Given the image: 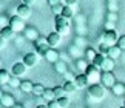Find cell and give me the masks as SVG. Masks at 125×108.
Instances as JSON below:
<instances>
[{
  "instance_id": "cell-1",
  "label": "cell",
  "mask_w": 125,
  "mask_h": 108,
  "mask_svg": "<svg viewBox=\"0 0 125 108\" xmlns=\"http://www.w3.org/2000/svg\"><path fill=\"white\" fill-rule=\"evenodd\" d=\"M54 28L60 36H65L70 31V19H65L63 16H57L54 19Z\"/></svg>"
},
{
  "instance_id": "cell-2",
  "label": "cell",
  "mask_w": 125,
  "mask_h": 108,
  "mask_svg": "<svg viewBox=\"0 0 125 108\" xmlns=\"http://www.w3.org/2000/svg\"><path fill=\"white\" fill-rule=\"evenodd\" d=\"M102 73H104V71H100V68L94 66V65H90L88 68H86V71L83 73V74H85L86 77H88V80H90V85H94L96 82H100Z\"/></svg>"
},
{
  "instance_id": "cell-3",
  "label": "cell",
  "mask_w": 125,
  "mask_h": 108,
  "mask_svg": "<svg viewBox=\"0 0 125 108\" xmlns=\"http://www.w3.org/2000/svg\"><path fill=\"white\" fill-rule=\"evenodd\" d=\"M88 94L91 99L94 100H102L105 97V86L102 83H94V85H90L88 88Z\"/></svg>"
},
{
  "instance_id": "cell-4",
  "label": "cell",
  "mask_w": 125,
  "mask_h": 108,
  "mask_svg": "<svg viewBox=\"0 0 125 108\" xmlns=\"http://www.w3.org/2000/svg\"><path fill=\"white\" fill-rule=\"evenodd\" d=\"M9 28H11L14 32H20V31L25 29V22L22 20V17H19L16 14V16H12L9 19Z\"/></svg>"
},
{
  "instance_id": "cell-5",
  "label": "cell",
  "mask_w": 125,
  "mask_h": 108,
  "mask_svg": "<svg viewBox=\"0 0 125 108\" xmlns=\"http://www.w3.org/2000/svg\"><path fill=\"white\" fill-rule=\"evenodd\" d=\"M117 34L113 31V29H107V31L104 32V36H102V42L105 43V45H108V46H114L117 43Z\"/></svg>"
},
{
  "instance_id": "cell-6",
  "label": "cell",
  "mask_w": 125,
  "mask_h": 108,
  "mask_svg": "<svg viewBox=\"0 0 125 108\" xmlns=\"http://www.w3.org/2000/svg\"><path fill=\"white\" fill-rule=\"evenodd\" d=\"M100 82H102V85L105 88H113L116 85V77H114L113 73H108V71H104L102 73V77H100Z\"/></svg>"
},
{
  "instance_id": "cell-7",
  "label": "cell",
  "mask_w": 125,
  "mask_h": 108,
  "mask_svg": "<svg viewBox=\"0 0 125 108\" xmlns=\"http://www.w3.org/2000/svg\"><path fill=\"white\" fill-rule=\"evenodd\" d=\"M39 54L37 53H26L25 54V57H23V63L28 66V68H31V66H36L37 65V62H39Z\"/></svg>"
},
{
  "instance_id": "cell-8",
  "label": "cell",
  "mask_w": 125,
  "mask_h": 108,
  "mask_svg": "<svg viewBox=\"0 0 125 108\" xmlns=\"http://www.w3.org/2000/svg\"><path fill=\"white\" fill-rule=\"evenodd\" d=\"M26 65L23 62H16L14 65L11 66V74L12 76H16V77H20V76H23L26 73Z\"/></svg>"
},
{
  "instance_id": "cell-9",
  "label": "cell",
  "mask_w": 125,
  "mask_h": 108,
  "mask_svg": "<svg viewBox=\"0 0 125 108\" xmlns=\"http://www.w3.org/2000/svg\"><path fill=\"white\" fill-rule=\"evenodd\" d=\"M60 40H62V36L57 31L50 32V34H48V37H46V42H48V45H50L51 48H56L60 43Z\"/></svg>"
},
{
  "instance_id": "cell-10",
  "label": "cell",
  "mask_w": 125,
  "mask_h": 108,
  "mask_svg": "<svg viewBox=\"0 0 125 108\" xmlns=\"http://www.w3.org/2000/svg\"><path fill=\"white\" fill-rule=\"evenodd\" d=\"M16 11H17V16L22 17V19H28L31 16V6H28V5H25V3H20L16 8Z\"/></svg>"
},
{
  "instance_id": "cell-11",
  "label": "cell",
  "mask_w": 125,
  "mask_h": 108,
  "mask_svg": "<svg viewBox=\"0 0 125 108\" xmlns=\"http://www.w3.org/2000/svg\"><path fill=\"white\" fill-rule=\"evenodd\" d=\"M0 102H2L3 107H9V108H12L14 105H16L14 97L11 94H8V93H2V94H0Z\"/></svg>"
},
{
  "instance_id": "cell-12",
  "label": "cell",
  "mask_w": 125,
  "mask_h": 108,
  "mask_svg": "<svg viewBox=\"0 0 125 108\" xmlns=\"http://www.w3.org/2000/svg\"><path fill=\"white\" fill-rule=\"evenodd\" d=\"M74 83H76L77 88H85V86L90 85V80H88V77H86L85 74H77L74 77Z\"/></svg>"
},
{
  "instance_id": "cell-13",
  "label": "cell",
  "mask_w": 125,
  "mask_h": 108,
  "mask_svg": "<svg viewBox=\"0 0 125 108\" xmlns=\"http://www.w3.org/2000/svg\"><path fill=\"white\" fill-rule=\"evenodd\" d=\"M42 97H43V100H45L46 104H50V102H52V100H57L56 93H54V88H46Z\"/></svg>"
},
{
  "instance_id": "cell-14",
  "label": "cell",
  "mask_w": 125,
  "mask_h": 108,
  "mask_svg": "<svg viewBox=\"0 0 125 108\" xmlns=\"http://www.w3.org/2000/svg\"><path fill=\"white\" fill-rule=\"evenodd\" d=\"M50 45H48V42H43V43H36V53L39 54V56H43L45 57V54L50 51Z\"/></svg>"
},
{
  "instance_id": "cell-15",
  "label": "cell",
  "mask_w": 125,
  "mask_h": 108,
  "mask_svg": "<svg viewBox=\"0 0 125 108\" xmlns=\"http://www.w3.org/2000/svg\"><path fill=\"white\" fill-rule=\"evenodd\" d=\"M45 59L48 62H51V63H56L57 60H59V53H57L54 48H50V51L45 54Z\"/></svg>"
},
{
  "instance_id": "cell-16",
  "label": "cell",
  "mask_w": 125,
  "mask_h": 108,
  "mask_svg": "<svg viewBox=\"0 0 125 108\" xmlns=\"http://www.w3.org/2000/svg\"><path fill=\"white\" fill-rule=\"evenodd\" d=\"M114 68V60L111 57H105V60L102 63V66H100V70L102 71H108V73H111V70Z\"/></svg>"
},
{
  "instance_id": "cell-17",
  "label": "cell",
  "mask_w": 125,
  "mask_h": 108,
  "mask_svg": "<svg viewBox=\"0 0 125 108\" xmlns=\"http://www.w3.org/2000/svg\"><path fill=\"white\" fill-rule=\"evenodd\" d=\"M121 48H119L117 45H114V46H110V51H108V57H111L113 60H116V59L121 56Z\"/></svg>"
},
{
  "instance_id": "cell-18",
  "label": "cell",
  "mask_w": 125,
  "mask_h": 108,
  "mask_svg": "<svg viewBox=\"0 0 125 108\" xmlns=\"http://www.w3.org/2000/svg\"><path fill=\"white\" fill-rule=\"evenodd\" d=\"M63 88H65L66 94H73V93L77 90V86H76L74 80H68V82H65V83H63Z\"/></svg>"
},
{
  "instance_id": "cell-19",
  "label": "cell",
  "mask_w": 125,
  "mask_h": 108,
  "mask_svg": "<svg viewBox=\"0 0 125 108\" xmlns=\"http://www.w3.org/2000/svg\"><path fill=\"white\" fill-rule=\"evenodd\" d=\"M0 36H2V40H6V39H11L14 36V31L9 26H3L2 28V32H0Z\"/></svg>"
},
{
  "instance_id": "cell-20",
  "label": "cell",
  "mask_w": 125,
  "mask_h": 108,
  "mask_svg": "<svg viewBox=\"0 0 125 108\" xmlns=\"http://www.w3.org/2000/svg\"><path fill=\"white\" fill-rule=\"evenodd\" d=\"M111 90H113L114 96H124L125 94V85H122V83H116Z\"/></svg>"
},
{
  "instance_id": "cell-21",
  "label": "cell",
  "mask_w": 125,
  "mask_h": 108,
  "mask_svg": "<svg viewBox=\"0 0 125 108\" xmlns=\"http://www.w3.org/2000/svg\"><path fill=\"white\" fill-rule=\"evenodd\" d=\"M11 76H12V74H9L8 70H5V68H2V70H0V82H2V83H8L9 79H11Z\"/></svg>"
},
{
  "instance_id": "cell-22",
  "label": "cell",
  "mask_w": 125,
  "mask_h": 108,
  "mask_svg": "<svg viewBox=\"0 0 125 108\" xmlns=\"http://www.w3.org/2000/svg\"><path fill=\"white\" fill-rule=\"evenodd\" d=\"M46 88L42 85V83H34V88H32V94L36 96H43V93H45Z\"/></svg>"
},
{
  "instance_id": "cell-23",
  "label": "cell",
  "mask_w": 125,
  "mask_h": 108,
  "mask_svg": "<svg viewBox=\"0 0 125 108\" xmlns=\"http://www.w3.org/2000/svg\"><path fill=\"white\" fill-rule=\"evenodd\" d=\"M32 88H34V85H32L30 80L22 82V85H20V90H22L23 93H32Z\"/></svg>"
},
{
  "instance_id": "cell-24",
  "label": "cell",
  "mask_w": 125,
  "mask_h": 108,
  "mask_svg": "<svg viewBox=\"0 0 125 108\" xmlns=\"http://www.w3.org/2000/svg\"><path fill=\"white\" fill-rule=\"evenodd\" d=\"M25 32H26V37H28V39H31V40H36V42L39 40V34H37V31H36V29H32V28H28Z\"/></svg>"
},
{
  "instance_id": "cell-25",
  "label": "cell",
  "mask_w": 125,
  "mask_h": 108,
  "mask_svg": "<svg viewBox=\"0 0 125 108\" xmlns=\"http://www.w3.org/2000/svg\"><path fill=\"white\" fill-rule=\"evenodd\" d=\"M8 85H9V86H12V88H20V85H22V82H20V77L11 76V79H9Z\"/></svg>"
},
{
  "instance_id": "cell-26",
  "label": "cell",
  "mask_w": 125,
  "mask_h": 108,
  "mask_svg": "<svg viewBox=\"0 0 125 108\" xmlns=\"http://www.w3.org/2000/svg\"><path fill=\"white\" fill-rule=\"evenodd\" d=\"M104 60H105V56H102V54L97 53V56L93 59V65L97 66V68H100V66H102V63H104Z\"/></svg>"
},
{
  "instance_id": "cell-27",
  "label": "cell",
  "mask_w": 125,
  "mask_h": 108,
  "mask_svg": "<svg viewBox=\"0 0 125 108\" xmlns=\"http://www.w3.org/2000/svg\"><path fill=\"white\" fill-rule=\"evenodd\" d=\"M54 93H56V97H57V99L65 97V94H66V91H65L63 86H56V88H54Z\"/></svg>"
},
{
  "instance_id": "cell-28",
  "label": "cell",
  "mask_w": 125,
  "mask_h": 108,
  "mask_svg": "<svg viewBox=\"0 0 125 108\" xmlns=\"http://www.w3.org/2000/svg\"><path fill=\"white\" fill-rule=\"evenodd\" d=\"M73 8H71V6H65L63 8V12H62V16H63L65 19H71V17H73Z\"/></svg>"
},
{
  "instance_id": "cell-29",
  "label": "cell",
  "mask_w": 125,
  "mask_h": 108,
  "mask_svg": "<svg viewBox=\"0 0 125 108\" xmlns=\"http://www.w3.org/2000/svg\"><path fill=\"white\" fill-rule=\"evenodd\" d=\"M57 102H59V105H60V108H68L70 107V99L68 97H60V99H57Z\"/></svg>"
},
{
  "instance_id": "cell-30",
  "label": "cell",
  "mask_w": 125,
  "mask_h": 108,
  "mask_svg": "<svg viewBox=\"0 0 125 108\" xmlns=\"http://www.w3.org/2000/svg\"><path fill=\"white\" fill-rule=\"evenodd\" d=\"M108 51H110V46L105 45V43H102V45L99 46V54H102V56L108 57Z\"/></svg>"
},
{
  "instance_id": "cell-31",
  "label": "cell",
  "mask_w": 125,
  "mask_h": 108,
  "mask_svg": "<svg viewBox=\"0 0 125 108\" xmlns=\"http://www.w3.org/2000/svg\"><path fill=\"white\" fill-rule=\"evenodd\" d=\"M63 8H65V6H62V5H57V6L51 8V9H52V12H54V16L57 17V16H62V12H63Z\"/></svg>"
},
{
  "instance_id": "cell-32",
  "label": "cell",
  "mask_w": 125,
  "mask_h": 108,
  "mask_svg": "<svg viewBox=\"0 0 125 108\" xmlns=\"http://www.w3.org/2000/svg\"><path fill=\"white\" fill-rule=\"evenodd\" d=\"M76 65H77V68H80V70H83V71H86V68L90 66V65H86L83 60H77V62H76Z\"/></svg>"
},
{
  "instance_id": "cell-33",
  "label": "cell",
  "mask_w": 125,
  "mask_h": 108,
  "mask_svg": "<svg viewBox=\"0 0 125 108\" xmlns=\"http://www.w3.org/2000/svg\"><path fill=\"white\" fill-rule=\"evenodd\" d=\"M117 46L121 48V50H125V36H121L117 40Z\"/></svg>"
},
{
  "instance_id": "cell-34",
  "label": "cell",
  "mask_w": 125,
  "mask_h": 108,
  "mask_svg": "<svg viewBox=\"0 0 125 108\" xmlns=\"http://www.w3.org/2000/svg\"><path fill=\"white\" fill-rule=\"evenodd\" d=\"M96 56H97V53H96L94 50H91V48H90V50H86V57H88V59H91V60H93Z\"/></svg>"
},
{
  "instance_id": "cell-35",
  "label": "cell",
  "mask_w": 125,
  "mask_h": 108,
  "mask_svg": "<svg viewBox=\"0 0 125 108\" xmlns=\"http://www.w3.org/2000/svg\"><path fill=\"white\" fill-rule=\"evenodd\" d=\"M46 107H48V108H60V105H59V102H57V100L50 102V104H48Z\"/></svg>"
},
{
  "instance_id": "cell-36",
  "label": "cell",
  "mask_w": 125,
  "mask_h": 108,
  "mask_svg": "<svg viewBox=\"0 0 125 108\" xmlns=\"http://www.w3.org/2000/svg\"><path fill=\"white\" fill-rule=\"evenodd\" d=\"M48 5H50L51 8H54L57 5H60V0H48Z\"/></svg>"
},
{
  "instance_id": "cell-37",
  "label": "cell",
  "mask_w": 125,
  "mask_h": 108,
  "mask_svg": "<svg viewBox=\"0 0 125 108\" xmlns=\"http://www.w3.org/2000/svg\"><path fill=\"white\" fill-rule=\"evenodd\" d=\"M65 3H66V6H74L77 3V0H65Z\"/></svg>"
},
{
  "instance_id": "cell-38",
  "label": "cell",
  "mask_w": 125,
  "mask_h": 108,
  "mask_svg": "<svg viewBox=\"0 0 125 108\" xmlns=\"http://www.w3.org/2000/svg\"><path fill=\"white\" fill-rule=\"evenodd\" d=\"M23 3L28 5V6H32V5L36 3V0H23Z\"/></svg>"
},
{
  "instance_id": "cell-39",
  "label": "cell",
  "mask_w": 125,
  "mask_h": 108,
  "mask_svg": "<svg viewBox=\"0 0 125 108\" xmlns=\"http://www.w3.org/2000/svg\"><path fill=\"white\" fill-rule=\"evenodd\" d=\"M12 108H23V107H22V105H17V104H16V105H14Z\"/></svg>"
},
{
  "instance_id": "cell-40",
  "label": "cell",
  "mask_w": 125,
  "mask_h": 108,
  "mask_svg": "<svg viewBox=\"0 0 125 108\" xmlns=\"http://www.w3.org/2000/svg\"><path fill=\"white\" fill-rule=\"evenodd\" d=\"M36 108H48L46 105H40V107H36Z\"/></svg>"
},
{
  "instance_id": "cell-41",
  "label": "cell",
  "mask_w": 125,
  "mask_h": 108,
  "mask_svg": "<svg viewBox=\"0 0 125 108\" xmlns=\"http://www.w3.org/2000/svg\"><path fill=\"white\" fill-rule=\"evenodd\" d=\"M124 108H125V100H124Z\"/></svg>"
}]
</instances>
